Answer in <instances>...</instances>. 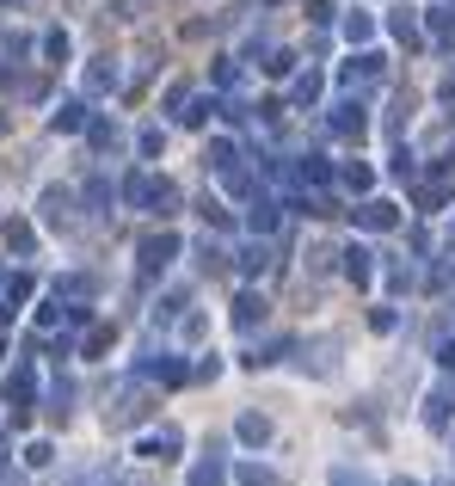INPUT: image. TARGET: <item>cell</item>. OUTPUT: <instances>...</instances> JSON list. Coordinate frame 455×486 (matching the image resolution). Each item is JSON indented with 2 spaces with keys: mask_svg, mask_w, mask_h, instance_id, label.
Here are the masks:
<instances>
[{
  "mask_svg": "<svg viewBox=\"0 0 455 486\" xmlns=\"http://www.w3.org/2000/svg\"><path fill=\"white\" fill-rule=\"evenodd\" d=\"M173 259H178V234L160 228V234H148V241H141V271H148V278H154V271H167Z\"/></svg>",
  "mask_w": 455,
  "mask_h": 486,
  "instance_id": "2",
  "label": "cell"
},
{
  "mask_svg": "<svg viewBox=\"0 0 455 486\" xmlns=\"http://www.w3.org/2000/svg\"><path fill=\"white\" fill-rule=\"evenodd\" d=\"M394 486H413V481H394Z\"/></svg>",
  "mask_w": 455,
  "mask_h": 486,
  "instance_id": "31",
  "label": "cell"
},
{
  "mask_svg": "<svg viewBox=\"0 0 455 486\" xmlns=\"http://www.w3.org/2000/svg\"><path fill=\"white\" fill-rule=\"evenodd\" d=\"M191 486H228V468H222V462H197V468H191Z\"/></svg>",
  "mask_w": 455,
  "mask_h": 486,
  "instance_id": "15",
  "label": "cell"
},
{
  "mask_svg": "<svg viewBox=\"0 0 455 486\" xmlns=\"http://www.w3.org/2000/svg\"><path fill=\"white\" fill-rule=\"evenodd\" d=\"M204 117H215V99H191L178 111V124H204Z\"/></svg>",
  "mask_w": 455,
  "mask_h": 486,
  "instance_id": "24",
  "label": "cell"
},
{
  "mask_svg": "<svg viewBox=\"0 0 455 486\" xmlns=\"http://www.w3.org/2000/svg\"><path fill=\"white\" fill-rule=\"evenodd\" d=\"M350 215H357V228H369V234H387V228H400V209L387 204V197H369V204H357Z\"/></svg>",
  "mask_w": 455,
  "mask_h": 486,
  "instance_id": "3",
  "label": "cell"
},
{
  "mask_svg": "<svg viewBox=\"0 0 455 486\" xmlns=\"http://www.w3.org/2000/svg\"><path fill=\"white\" fill-rule=\"evenodd\" d=\"M141 376H154V382H185V363L160 351V357H148V363H141Z\"/></svg>",
  "mask_w": 455,
  "mask_h": 486,
  "instance_id": "7",
  "label": "cell"
},
{
  "mask_svg": "<svg viewBox=\"0 0 455 486\" xmlns=\"http://www.w3.org/2000/svg\"><path fill=\"white\" fill-rule=\"evenodd\" d=\"M424 425H431V431H443V425H450V388H437V394L424 400Z\"/></svg>",
  "mask_w": 455,
  "mask_h": 486,
  "instance_id": "12",
  "label": "cell"
},
{
  "mask_svg": "<svg viewBox=\"0 0 455 486\" xmlns=\"http://www.w3.org/2000/svg\"><path fill=\"white\" fill-rule=\"evenodd\" d=\"M37 394V382H32V370H13L6 376V400H19V413H25V400Z\"/></svg>",
  "mask_w": 455,
  "mask_h": 486,
  "instance_id": "13",
  "label": "cell"
},
{
  "mask_svg": "<svg viewBox=\"0 0 455 486\" xmlns=\"http://www.w3.org/2000/svg\"><path fill=\"white\" fill-rule=\"evenodd\" d=\"M345 185H350V191H369L376 173H369V167H345Z\"/></svg>",
  "mask_w": 455,
  "mask_h": 486,
  "instance_id": "26",
  "label": "cell"
},
{
  "mask_svg": "<svg viewBox=\"0 0 455 486\" xmlns=\"http://www.w3.org/2000/svg\"><path fill=\"white\" fill-rule=\"evenodd\" d=\"M204 160H210L215 173H228V167H234V142H210V154H204Z\"/></svg>",
  "mask_w": 455,
  "mask_h": 486,
  "instance_id": "23",
  "label": "cell"
},
{
  "mask_svg": "<svg viewBox=\"0 0 455 486\" xmlns=\"http://www.w3.org/2000/svg\"><path fill=\"white\" fill-rule=\"evenodd\" d=\"M443 93H450V99H455V74H450V80H443Z\"/></svg>",
  "mask_w": 455,
  "mask_h": 486,
  "instance_id": "30",
  "label": "cell"
},
{
  "mask_svg": "<svg viewBox=\"0 0 455 486\" xmlns=\"http://www.w3.org/2000/svg\"><path fill=\"white\" fill-rule=\"evenodd\" d=\"M246 222H252V234H271V228H278V204H271V197H252Z\"/></svg>",
  "mask_w": 455,
  "mask_h": 486,
  "instance_id": "9",
  "label": "cell"
},
{
  "mask_svg": "<svg viewBox=\"0 0 455 486\" xmlns=\"http://www.w3.org/2000/svg\"><path fill=\"white\" fill-rule=\"evenodd\" d=\"M234 481H241V486H278V474H271L265 462H241V468H234Z\"/></svg>",
  "mask_w": 455,
  "mask_h": 486,
  "instance_id": "14",
  "label": "cell"
},
{
  "mask_svg": "<svg viewBox=\"0 0 455 486\" xmlns=\"http://www.w3.org/2000/svg\"><path fill=\"white\" fill-rule=\"evenodd\" d=\"M241 437H246V444H265V437H271V418L246 413V418H241Z\"/></svg>",
  "mask_w": 455,
  "mask_h": 486,
  "instance_id": "21",
  "label": "cell"
},
{
  "mask_svg": "<svg viewBox=\"0 0 455 486\" xmlns=\"http://www.w3.org/2000/svg\"><path fill=\"white\" fill-rule=\"evenodd\" d=\"M56 296H62L68 308H86V302H93V278H62L56 283Z\"/></svg>",
  "mask_w": 455,
  "mask_h": 486,
  "instance_id": "8",
  "label": "cell"
},
{
  "mask_svg": "<svg viewBox=\"0 0 455 486\" xmlns=\"http://www.w3.org/2000/svg\"><path fill=\"white\" fill-rule=\"evenodd\" d=\"M345 37H350V43H363V37H376V19H369V13H350V19H345Z\"/></svg>",
  "mask_w": 455,
  "mask_h": 486,
  "instance_id": "22",
  "label": "cell"
},
{
  "mask_svg": "<svg viewBox=\"0 0 455 486\" xmlns=\"http://www.w3.org/2000/svg\"><path fill=\"white\" fill-rule=\"evenodd\" d=\"M289 93H296V105H314V99H320V74H314V69L296 74V87H289Z\"/></svg>",
  "mask_w": 455,
  "mask_h": 486,
  "instance_id": "19",
  "label": "cell"
},
{
  "mask_svg": "<svg viewBox=\"0 0 455 486\" xmlns=\"http://www.w3.org/2000/svg\"><path fill=\"white\" fill-rule=\"evenodd\" d=\"M141 455H148V462H173L178 455V431H148V437H141Z\"/></svg>",
  "mask_w": 455,
  "mask_h": 486,
  "instance_id": "4",
  "label": "cell"
},
{
  "mask_svg": "<svg viewBox=\"0 0 455 486\" xmlns=\"http://www.w3.org/2000/svg\"><path fill=\"white\" fill-rule=\"evenodd\" d=\"M332 130H339V136H363V111H357V105H339Z\"/></svg>",
  "mask_w": 455,
  "mask_h": 486,
  "instance_id": "17",
  "label": "cell"
},
{
  "mask_svg": "<svg viewBox=\"0 0 455 486\" xmlns=\"http://www.w3.org/2000/svg\"><path fill=\"white\" fill-rule=\"evenodd\" d=\"M296 179H302V185H326V179H332V167H326L320 154H308V160L296 167Z\"/></svg>",
  "mask_w": 455,
  "mask_h": 486,
  "instance_id": "16",
  "label": "cell"
},
{
  "mask_svg": "<svg viewBox=\"0 0 455 486\" xmlns=\"http://www.w3.org/2000/svg\"><path fill=\"white\" fill-rule=\"evenodd\" d=\"M43 50H50V56L62 62V56H68V32H50V37H43Z\"/></svg>",
  "mask_w": 455,
  "mask_h": 486,
  "instance_id": "28",
  "label": "cell"
},
{
  "mask_svg": "<svg viewBox=\"0 0 455 486\" xmlns=\"http://www.w3.org/2000/svg\"><path fill=\"white\" fill-rule=\"evenodd\" d=\"M345 278L350 283H369V278H376V252H369V246H350V252H345Z\"/></svg>",
  "mask_w": 455,
  "mask_h": 486,
  "instance_id": "6",
  "label": "cell"
},
{
  "mask_svg": "<svg viewBox=\"0 0 455 486\" xmlns=\"http://www.w3.org/2000/svg\"><path fill=\"white\" fill-rule=\"evenodd\" d=\"M25 296H32V278H25V271H19V278H6V308H19Z\"/></svg>",
  "mask_w": 455,
  "mask_h": 486,
  "instance_id": "25",
  "label": "cell"
},
{
  "mask_svg": "<svg viewBox=\"0 0 455 486\" xmlns=\"http://www.w3.org/2000/svg\"><path fill=\"white\" fill-rule=\"evenodd\" d=\"M0 234H6V246H13V252H32V246H37V228H32V222H19V215H13Z\"/></svg>",
  "mask_w": 455,
  "mask_h": 486,
  "instance_id": "10",
  "label": "cell"
},
{
  "mask_svg": "<svg viewBox=\"0 0 455 486\" xmlns=\"http://www.w3.org/2000/svg\"><path fill=\"white\" fill-rule=\"evenodd\" d=\"M259 320H265V296H252V289H246L241 302H234V326H259Z\"/></svg>",
  "mask_w": 455,
  "mask_h": 486,
  "instance_id": "11",
  "label": "cell"
},
{
  "mask_svg": "<svg viewBox=\"0 0 455 486\" xmlns=\"http://www.w3.org/2000/svg\"><path fill=\"white\" fill-rule=\"evenodd\" d=\"M437 363H443V370H455V339H450V345H437Z\"/></svg>",
  "mask_w": 455,
  "mask_h": 486,
  "instance_id": "29",
  "label": "cell"
},
{
  "mask_svg": "<svg viewBox=\"0 0 455 486\" xmlns=\"http://www.w3.org/2000/svg\"><path fill=\"white\" fill-rule=\"evenodd\" d=\"M105 345H111V326H93V333H86V357H99Z\"/></svg>",
  "mask_w": 455,
  "mask_h": 486,
  "instance_id": "27",
  "label": "cell"
},
{
  "mask_svg": "<svg viewBox=\"0 0 455 486\" xmlns=\"http://www.w3.org/2000/svg\"><path fill=\"white\" fill-rule=\"evenodd\" d=\"M332 486H376V481H369V468H350V462H339V468H332Z\"/></svg>",
  "mask_w": 455,
  "mask_h": 486,
  "instance_id": "20",
  "label": "cell"
},
{
  "mask_svg": "<svg viewBox=\"0 0 455 486\" xmlns=\"http://www.w3.org/2000/svg\"><path fill=\"white\" fill-rule=\"evenodd\" d=\"M80 124H86V105L80 99H68V105L50 111V130H56V136H68V130H80Z\"/></svg>",
  "mask_w": 455,
  "mask_h": 486,
  "instance_id": "5",
  "label": "cell"
},
{
  "mask_svg": "<svg viewBox=\"0 0 455 486\" xmlns=\"http://www.w3.org/2000/svg\"><path fill=\"white\" fill-rule=\"evenodd\" d=\"M123 197H130V209H148V215H173L178 209V191L154 173H130L123 179Z\"/></svg>",
  "mask_w": 455,
  "mask_h": 486,
  "instance_id": "1",
  "label": "cell"
},
{
  "mask_svg": "<svg viewBox=\"0 0 455 486\" xmlns=\"http://www.w3.org/2000/svg\"><path fill=\"white\" fill-rule=\"evenodd\" d=\"M265 265H271V259H265V241H252V246H241V271H246V278H259V271H265Z\"/></svg>",
  "mask_w": 455,
  "mask_h": 486,
  "instance_id": "18",
  "label": "cell"
}]
</instances>
